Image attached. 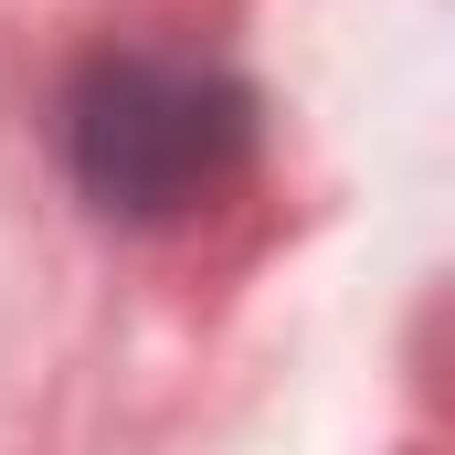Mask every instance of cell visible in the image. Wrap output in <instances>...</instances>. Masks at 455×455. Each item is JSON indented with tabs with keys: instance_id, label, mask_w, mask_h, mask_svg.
Returning <instances> with one entry per match:
<instances>
[{
	"instance_id": "1",
	"label": "cell",
	"mask_w": 455,
	"mask_h": 455,
	"mask_svg": "<svg viewBox=\"0 0 455 455\" xmlns=\"http://www.w3.org/2000/svg\"><path fill=\"white\" fill-rule=\"evenodd\" d=\"M254 159V85L212 53H96L64 96V170L127 233L212 212Z\"/></svg>"
}]
</instances>
